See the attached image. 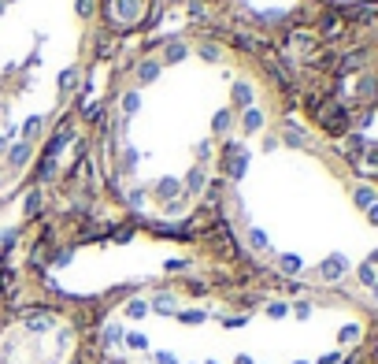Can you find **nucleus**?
<instances>
[{"label": "nucleus", "instance_id": "obj_1", "mask_svg": "<svg viewBox=\"0 0 378 364\" xmlns=\"http://www.w3.org/2000/svg\"><path fill=\"white\" fill-rule=\"evenodd\" d=\"M278 112V90L248 52L200 34L145 49L112 90L101 160L108 186L148 223H186L223 167Z\"/></svg>", "mask_w": 378, "mask_h": 364}, {"label": "nucleus", "instance_id": "obj_2", "mask_svg": "<svg viewBox=\"0 0 378 364\" xmlns=\"http://www.w3.org/2000/svg\"><path fill=\"white\" fill-rule=\"evenodd\" d=\"M237 245L297 290L378 313V182L293 119H275L223 167Z\"/></svg>", "mask_w": 378, "mask_h": 364}, {"label": "nucleus", "instance_id": "obj_3", "mask_svg": "<svg viewBox=\"0 0 378 364\" xmlns=\"http://www.w3.org/2000/svg\"><path fill=\"white\" fill-rule=\"evenodd\" d=\"M367 313L311 290L145 286L101 320L112 364H349Z\"/></svg>", "mask_w": 378, "mask_h": 364}, {"label": "nucleus", "instance_id": "obj_4", "mask_svg": "<svg viewBox=\"0 0 378 364\" xmlns=\"http://www.w3.org/2000/svg\"><path fill=\"white\" fill-rule=\"evenodd\" d=\"M101 0H0V201L34 171L89 74Z\"/></svg>", "mask_w": 378, "mask_h": 364}, {"label": "nucleus", "instance_id": "obj_5", "mask_svg": "<svg viewBox=\"0 0 378 364\" xmlns=\"http://www.w3.org/2000/svg\"><path fill=\"white\" fill-rule=\"evenodd\" d=\"M74 353L78 327L52 308H34L0 327V364H71Z\"/></svg>", "mask_w": 378, "mask_h": 364}, {"label": "nucleus", "instance_id": "obj_6", "mask_svg": "<svg viewBox=\"0 0 378 364\" xmlns=\"http://www.w3.org/2000/svg\"><path fill=\"white\" fill-rule=\"evenodd\" d=\"M349 4H360V0H349Z\"/></svg>", "mask_w": 378, "mask_h": 364}]
</instances>
